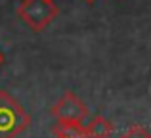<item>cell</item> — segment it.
I'll use <instances>...</instances> for the list:
<instances>
[{"label":"cell","mask_w":151,"mask_h":138,"mask_svg":"<svg viewBox=\"0 0 151 138\" xmlns=\"http://www.w3.org/2000/svg\"><path fill=\"white\" fill-rule=\"evenodd\" d=\"M31 117L8 92H0V138H17L29 127Z\"/></svg>","instance_id":"cell-1"},{"label":"cell","mask_w":151,"mask_h":138,"mask_svg":"<svg viewBox=\"0 0 151 138\" xmlns=\"http://www.w3.org/2000/svg\"><path fill=\"white\" fill-rule=\"evenodd\" d=\"M58 6L54 0H23L17 8V15L33 31H42L58 17Z\"/></svg>","instance_id":"cell-2"},{"label":"cell","mask_w":151,"mask_h":138,"mask_svg":"<svg viewBox=\"0 0 151 138\" xmlns=\"http://www.w3.org/2000/svg\"><path fill=\"white\" fill-rule=\"evenodd\" d=\"M52 115L61 123H82V119L88 115V108L73 92H65L52 105Z\"/></svg>","instance_id":"cell-3"},{"label":"cell","mask_w":151,"mask_h":138,"mask_svg":"<svg viewBox=\"0 0 151 138\" xmlns=\"http://www.w3.org/2000/svg\"><path fill=\"white\" fill-rule=\"evenodd\" d=\"M55 138H90L88 131H86V125L82 123H61L54 125L52 129Z\"/></svg>","instance_id":"cell-4"},{"label":"cell","mask_w":151,"mask_h":138,"mask_svg":"<svg viewBox=\"0 0 151 138\" xmlns=\"http://www.w3.org/2000/svg\"><path fill=\"white\" fill-rule=\"evenodd\" d=\"M86 131H88L90 138H109L113 134V123L107 121L105 117L98 115L86 125Z\"/></svg>","instance_id":"cell-5"},{"label":"cell","mask_w":151,"mask_h":138,"mask_svg":"<svg viewBox=\"0 0 151 138\" xmlns=\"http://www.w3.org/2000/svg\"><path fill=\"white\" fill-rule=\"evenodd\" d=\"M121 138H151V132L147 129L140 127V125H134V127H130Z\"/></svg>","instance_id":"cell-6"},{"label":"cell","mask_w":151,"mask_h":138,"mask_svg":"<svg viewBox=\"0 0 151 138\" xmlns=\"http://www.w3.org/2000/svg\"><path fill=\"white\" fill-rule=\"evenodd\" d=\"M4 64V56H2V52H0V65Z\"/></svg>","instance_id":"cell-7"},{"label":"cell","mask_w":151,"mask_h":138,"mask_svg":"<svg viewBox=\"0 0 151 138\" xmlns=\"http://www.w3.org/2000/svg\"><path fill=\"white\" fill-rule=\"evenodd\" d=\"M86 2H90V4H92V2H96V0H86Z\"/></svg>","instance_id":"cell-8"}]
</instances>
